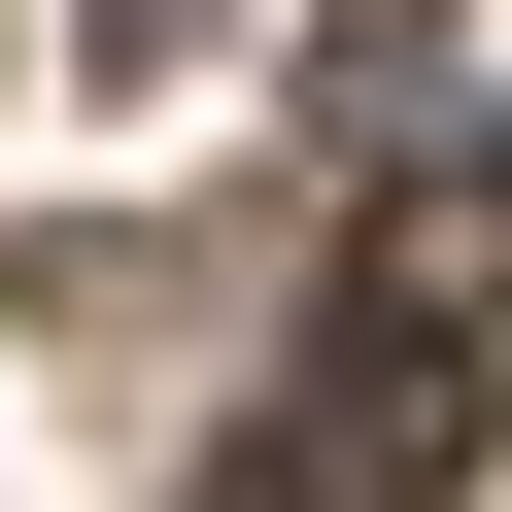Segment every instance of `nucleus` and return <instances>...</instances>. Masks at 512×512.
Returning a JSON list of instances; mask_svg holds the SVG:
<instances>
[{"label":"nucleus","mask_w":512,"mask_h":512,"mask_svg":"<svg viewBox=\"0 0 512 512\" xmlns=\"http://www.w3.org/2000/svg\"><path fill=\"white\" fill-rule=\"evenodd\" d=\"M274 512H478V342L444 308H342L274 376Z\"/></svg>","instance_id":"obj_1"},{"label":"nucleus","mask_w":512,"mask_h":512,"mask_svg":"<svg viewBox=\"0 0 512 512\" xmlns=\"http://www.w3.org/2000/svg\"><path fill=\"white\" fill-rule=\"evenodd\" d=\"M69 35H103V69H171V35H205V0H69Z\"/></svg>","instance_id":"obj_3"},{"label":"nucleus","mask_w":512,"mask_h":512,"mask_svg":"<svg viewBox=\"0 0 512 512\" xmlns=\"http://www.w3.org/2000/svg\"><path fill=\"white\" fill-rule=\"evenodd\" d=\"M376 308H444V342H478V308H512V137H444V171H410V205H376Z\"/></svg>","instance_id":"obj_2"}]
</instances>
